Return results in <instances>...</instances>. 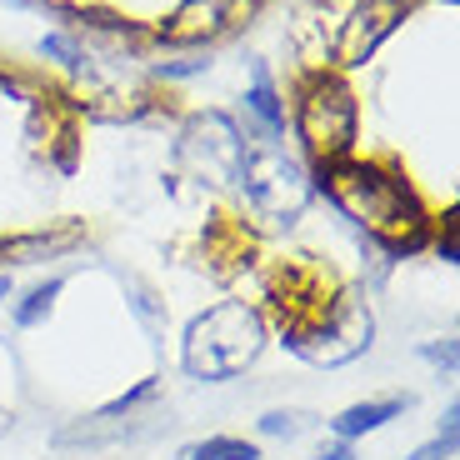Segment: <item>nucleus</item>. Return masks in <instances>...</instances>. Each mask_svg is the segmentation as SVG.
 I'll return each instance as SVG.
<instances>
[{"instance_id":"1","label":"nucleus","mask_w":460,"mask_h":460,"mask_svg":"<svg viewBox=\"0 0 460 460\" xmlns=\"http://www.w3.org/2000/svg\"><path fill=\"white\" fill-rule=\"evenodd\" d=\"M315 196L341 216V226L356 235V245H370L391 265L426 251L430 226H436V210L415 190L411 175L391 161L360 155V150L315 171Z\"/></svg>"},{"instance_id":"2","label":"nucleus","mask_w":460,"mask_h":460,"mask_svg":"<svg viewBox=\"0 0 460 460\" xmlns=\"http://www.w3.org/2000/svg\"><path fill=\"white\" fill-rule=\"evenodd\" d=\"M270 350V321L255 300L220 296L200 305L190 321L181 325L175 341V366L190 385H230L245 380Z\"/></svg>"},{"instance_id":"3","label":"nucleus","mask_w":460,"mask_h":460,"mask_svg":"<svg viewBox=\"0 0 460 460\" xmlns=\"http://www.w3.org/2000/svg\"><path fill=\"white\" fill-rule=\"evenodd\" d=\"M235 210H241L245 235H286L305 220L315 206V171L300 161V150L280 146H255L245 150L241 181H235Z\"/></svg>"},{"instance_id":"4","label":"nucleus","mask_w":460,"mask_h":460,"mask_svg":"<svg viewBox=\"0 0 460 460\" xmlns=\"http://www.w3.org/2000/svg\"><path fill=\"white\" fill-rule=\"evenodd\" d=\"M380 341V315L376 300L360 286H341V296L331 305H321L305 321L270 325V345H280L290 360H300L305 370H345L376 350Z\"/></svg>"},{"instance_id":"5","label":"nucleus","mask_w":460,"mask_h":460,"mask_svg":"<svg viewBox=\"0 0 460 460\" xmlns=\"http://www.w3.org/2000/svg\"><path fill=\"white\" fill-rule=\"evenodd\" d=\"M286 105H290V140H296L300 161L311 171L356 155L360 101L356 85L345 81V70H300Z\"/></svg>"},{"instance_id":"6","label":"nucleus","mask_w":460,"mask_h":460,"mask_svg":"<svg viewBox=\"0 0 460 460\" xmlns=\"http://www.w3.org/2000/svg\"><path fill=\"white\" fill-rule=\"evenodd\" d=\"M245 150H251V136L241 130V120L230 111H220V105L190 111L175 126V146H171L175 175L171 181H190L206 196H230L235 181H241Z\"/></svg>"},{"instance_id":"7","label":"nucleus","mask_w":460,"mask_h":460,"mask_svg":"<svg viewBox=\"0 0 460 460\" xmlns=\"http://www.w3.org/2000/svg\"><path fill=\"white\" fill-rule=\"evenodd\" d=\"M261 5L265 0H181L150 35L165 50H216L241 25H251V15Z\"/></svg>"},{"instance_id":"8","label":"nucleus","mask_w":460,"mask_h":460,"mask_svg":"<svg viewBox=\"0 0 460 460\" xmlns=\"http://www.w3.org/2000/svg\"><path fill=\"white\" fill-rule=\"evenodd\" d=\"M241 130L255 140V146H280L290 136V105H286V91L276 85L270 66L261 56L245 60V91H241Z\"/></svg>"},{"instance_id":"9","label":"nucleus","mask_w":460,"mask_h":460,"mask_svg":"<svg viewBox=\"0 0 460 460\" xmlns=\"http://www.w3.org/2000/svg\"><path fill=\"white\" fill-rule=\"evenodd\" d=\"M415 405L411 391H380V395H360V401L341 405L335 415H325L321 426L331 440H350V446H360V440L380 436V430H391L395 420H405Z\"/></svg>"},{"instance_id":"10","label":"nucleus","mask_w":460,"mask_h":460,"mask_svg":"<svg viewBox=\"0 0 460 460\" xmlns=\"http://www.w3.org/2000/svg\"><path fill=\"white\" fill-rule=\"evenodd\" d=\"M81 245H85V226L46 220V226H31V230H11V235H0V270H31V265L66 261Z\"/></svg>"},{"instance_id":"11","label":"nucleus","mask_w":460,"mask_h":460,"mask_svg":"<svg viewBox=\"0 0 460 460\" xmlns=\"http://www.w3.org/2000/svg\"><path fill=\"white\" fill-rule=\"evenodd\" d=\"M66 270H50V276H40V280H31L25 290H15V300L5 305V315H11V325L21 335H31V331H46L50 325V315L60 311V296H66Z\"/></svg>"},{"instance_id":"12","label":"nucleus","mask_w":460,"mask_h":460,"mask_svg":"<svg viewBox=\"0 0 460 460\" xmlns=\"http://www.w3.org/2000/svg\"><path fill=\"white\" fill-rule=\"evenodd\" d=\"M321 430V415L305 411V405H265L255 415V446H296V440H311Z\"/></svg>"},{"instance_id":"13","label":"nucleus","mask_w":460,"mask_h":460,"mask_svg":"<svg viewBox=\"0 0 460 460\" xmlns=\"http://www.w3.org/2000/svg\"><path fill=\"white\" fill-rule=\"evenodd\" d=\"M171 460H265V450L251 436L210 430V436H196V440H185V446H175Z\"/></svg>"},{"instance_id":"14","label":"nucleus","mask_w":460,"mask_h":460,"mask_svg":"<svg viewBox=\"0 0 460 460\" xmlns=\"http://www.w3.org/2000/svg\"><path fill=\"white\" fill-rule=\"evenodd\" d=\"M165 395V380L161 376H140L130 380L120 395H111V401H101L91 415H101V420H140V415L155 411V401Z\"/></svg>"},{"instance_id":"15","label":"nucleus","mask_w":460,"mask_h":460,"mask_svg":"<svg viewBox=\"0 0 460 460\" xmlns=\"http://www.w3.org/2000/svg\"><path fill=\"white\" fill-rule=\"evenodd\" d=\"M126 315L146 331L150 345H161L165 331H171V305H165L155 290L146 286V280H126Z\"/></svg>"},{"instance_id":"16","label":"nucleus","mask_w":460,"mask_h":460,"mask_svg":"<svg viewBox=\"0 0 460 460\" xmlns=\"http://www.w3.org/2000/svg\"><path fill=\"white\" fill-rule=\"evenodd\" d=\"M216 66V50H175L171 60H146V81L150 85H185L196 81V75H206V70Z\"/></svg>"},{"instance_id":"17","label":"nucleus","mask_w":460,"mask_h":460,"mask_svg":"<svg viewBox=\"0 0 460 460\" xmlns=\"http://www.w3.org/2000/svg\"><path fill=\"white\" fill-rule=\"evenodd\" d=\"M35 50H40V60H50V66H60L70 75V81H81L85 70H91V56H85V46L75 40V35L66 31V25H56V31H46L40 40H35Z\"/></svg>"},{"instance_id":"18","label":"nucleus","mask_w":460,"mask_h":460,"mask_svg":"<svg viewBox=\"0 0 460 460\" xmlns=\"http://www.w3.org/2000/svg\"><path fill=\"white\" fill-rule=\"evenodd\" d=\"M460 450V401H446L430 440H420L415 450H405V460H456Z\"/></svg>"},{"instance_id":"19","label":"nucleus","mask_w":460,"mask_h":460,"mask_svg":"<svg viewBox=\"0 0 460 460\" xmlns=\"http://www.w3.org/2000/svg\"><path fill=\"white\" fill-rule=\"evenodd\" d=\"M415 360H420V366H430V376H436V380H456V370H460V341H456V331L415 341Z\"/></svg>"},{"instance_id":"20","label":"nucleus","mask_w":460,"mask_h":460,"mask_svg":"<svg viewBox=\"0 0 460 460\" xmlns=\"http://www.w3.org/2000/svg\"><path fill=\"white\" fill-rule=\"evenodd\" d=\"M311 460H360V446H350V440H331V436H325L321 446L311 450Z\"/></svg>"},{"instance_id":"21","label":"nucleus","mask_w":460,"mask_h":460,"mask_svg":"<svg viewBox=\"0 0 460 460\" xmlns=\"http://www.w3.org/2000/svg\"><path fill=\"white\" fill-rule=\"evenodd\" d=\"M5 11H50L56 15V0H0Z\"/></svg>"},{"instance_id":"22","label":"nucleus","mask_w":460,"mask_h":460,"mask_svg":"<svg viewBox=\"0 0 460 460\" xmlns=\"http://www.w3.org/2000/svg\"><path fill=\"white\" fill-rule=\"evenodd\" d=\"M15 290H21V286H15V270H0V305H11Z\"/></svg>"},{"instance_id":"23","label":"nucleus","mask_w":460,"mask_h":460,"mask_svg":"<svg viewBox=\"0 0 460 460\" xmlns=\"http://www.w3.org/2000/svg\"><path fill=\"white\" fill-rule=\"evenodd\" d=\"M11 430H15V411H5V405H0V440L11 436Z\"/></svg>"}]
</instances>
